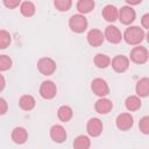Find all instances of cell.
<instances>
[{
	"instance_id": "6da1fadb",
	"label": "cell",
	"mask_w": 149,
	"mask_h": 149,
	"mask_svg": "<svg viewBox=\"0 0 149 149\" xmlns=\"http://www.w3.org/2000/svg\"><path fill=\"white\" fill-rule=\"evenodd\" d=\"M146 38L143 28L139 26H129L123 33V40L129 45H139Z\"/></svg>"
},
{
	"instance_id": "7a4b0ae2",
	"label": "cell",
	"mask_w": 149,
	"mask_h": 149,
	"mask_svg": "<svg viewBox=\"0 0 149 149\" xmlns=\"http://www.w3.org/2000/svg\"><path fill=\"white\" fill-rule=\"evenodd\" d=\"M88 22L87 19L84 16V14H73L70 19H69V27L71 29V31L76 33V34H81L87 29Z\"/></svg>"
},
{
	"instance_id": "3957f363",
	"label": "cell",
	"mask_w": 149,
	"mask_h": 149,
	"mask_svg": "<svg viewBox=\"0 0 149 149\" xmlns=\"http://www.w3.org/2000/svg\"><path fill=\"white\" fill-rule=\"evenodd\" d=\"M129 59L135 63V64H144L148 62L149 59V52L147 50L146 47H142V45H135L132 50H130V54H129Z\"/></svg>"
},
{
	"instance_id": "277c9868",
	"label": "cell",
	"mask_w": 149,
	"mask_h": 149,
	"mask_svg": "<svg viewBox=\"0 0 149 149\" xmlns=\"http://www.w3.org/2000/svg\"><path fill=\"white\" fill-rule=\"evenodd\" d=\"M57 69L56 62L51 57H42L37 61V70L43 76H51Z\"/></svg>"
},
{
	"instance_id": "5b68a950",
	"label": "cell",
	"mask_w": 149,
	"mask_h": 149,
	"mask_svg": "<svg viewBox=\"0 0 149 149\" xmlns=\"http://www.w3.org/2000/svg\"><path fill=\"white\" fill-rule=\"evenodd\" d=\"M40 95L45 100H51L57 94V86L52 80H44L40 85Z\"/></svg>"
},
{
	"instance_id": "8992f818",
	"label": "cell",
	"mask_w": 149,
	"mask_h": 149,
	"mask_svg": "<svg viewBox=\"0 0 149 149\" xmlns=\"http://www.w3.org/2000/svg\"><path fill=\"white\" fill-rule=\"evenodd\" d=\"M91 90L95 95H98L100 98L109 94V86H108L107 81L102 78H94L91 83Z\"/></svg>"
},
{
	"instance_id": "52a82bcc",
	"label": "cell",
	"mask_w": 149,
	"mask_h": 149,
	"mask_svg": "<svg viewBox=\"0 0 149 149\" xmlns=\"http://www.w3.org/2000/svg\"><path fill=\"white\" fill-rule=\"evenodd\" d=\"M136 19V12L135 9H133L132 6H122L119 9V21L125 24V26H129L132 24Z\"/></svg>"
},
{
	"instance_id": "ba28073f",
	"label": "cell",
	"mask_w": 149,
	"mask_h": 149,
	"mask_svg": "<svg viewBox=\"0 0 149 149\" xmlns=\"http://www.w3.org/2000/svg\"><path fill=\"white\" fill-rule=\"evenodd\" d=\"M129 63H130L129 57H127L125 55H116V56L113 57V59L111 62V65H112V68L115 72L123 73L128 70Z\"/></svg>"
},
{
	"instance_id": "9c48e42d",
	"label": "cell",
	"mask_w": 149,
	"mask_h": 149,
	"mask_svg": "<svg viewBox=\"0 0 149 149\" xmlns=\"http://www.w3.org/2000/svg\"><path fill=\"white\" fill-rule=\"evenodd\" d=\"M104 130L102 121L98 118H91L86 123V132L91 137H98Z\"/></svg>"
},
{
	"instance_id": "30bf717a",
	"label": "cell",
	"mask_w": 149,
	"mask_h": 149,
	"mask_svg": "<svg viewBox=\"0 0 149 149\" xmlns=\"http://www.w3.org/2000/svg\"><path fill=\"white\" fill-rule=\"evenodd\" d=\"M104 34H105V40H107L112 44H118L123 38V34H121L120 29L116 26H113V24L107 26L105 28Z\"/></svg>"
},
{
	"instance_id": "8fae6325",
	"label": "cell",
	"mask_w": 149,
	"mask_h": 149,
	"mask_svg": "<svg viewBox=\"0 0 149 149\" xmlns=\"http://www.w3.org/2000/svg\"><path fill=\"white\" fill-rule=\"evenodd\" d=\"M115 125H116L118 129H120L122 132H127L134 126V118L130 113H121L116 116Z\"/></svg>"
},
{
	"instance_id": "7c38bea8",
	"label": "cell",
	"mask_w": 149,
	"mask_h": 149,
	"mask_svg": "<svg viewBox=\"0 0 149 149\" xmlns=\"http://www.w3.org/2000/svg\"><path fill=\"white\" fill-rule=\"evenodd\" d=\"M86 40H87V43L93 47V48H98L100 45H102L104 41H105V34L97 29V28H93L91 29L88 33H87V36H86Z\"/></svg>"
},
{
	"instance_id": "4fadbf2b",
	"label": "cell",
	"mask_w": 149,
	"mask_h": 149,
	"mask_svg": "<svg viewBox=\"0 0 149 149\" xmlns=\"http://www.w3.org/2000/svg\"><path fill=\"white\" fill-rule=\"evenodd\" d=\"M49 134H50L51 140L56 143H63L68 137V133L62 125H54L50 128Z\"/></svg>"
},
{
	"instance_id": "5bb4252c",
	"label": "cell",
	"mask_w": 149,
	"mask_h": 149,
	"mask_svg": "<svg viewBox=\"0 0 149 149\" xmlns=\"http://www.w3.org/2000/svg\"><path fill=\"white\" fill-rule=\"evenodd\" d=\"M94 109L99 114H107L113 109V102H112V100H109L105 97L99 98L94 104Z\"/></svg>"
},
{
	"instance_id": "9a60e30c",
	"label": "cell",
	"mask_w": 149,
	"mask_h": 149,
	"mask_svg": "<svg viewBox=\"0 0 149 149\" xmlns=\"http://www.w3.org/2000/svg\"><path fill=\"white\" fill-rule=\"evenodd\" d=\"M10 139L16 144H23L28 140V132L23 127H15L10 133Z\"/></svg>"
},
{
	"instance_id": "2e32d148",
	"label": "cell",
	"mask_w": 149,
	"mask_h": 149,
	"mask_svg": "<svg viewBox=\"0 0 149 149\" xmlns=\"http://www.w3.org/2000/svg\"><path fill=\"white\" fill-rule=\"evenodd\" d=\"M101 15L107 22H115L119 20V9L114 5H106L101 10Z\"/></svg>"
},
{
	"instance_id": "e0dca14e",
	"label": "cell",
	"mask_w": 149,
	"mask_h": 149,
	"mask_svg": "<svg viewBox=\"0 0 149 149\" xmlns=\"http://www.w3.org/2000/svg\"><path fill=\"white\" fill-rule=\"evenodd\" d=\"M135 92H136V95H139L140 98H146L149 95V78L148 77H143L137 80L135 85Z\"/></svg>"
},
{
	"instance_id": "ac0fdd59",
	"label": "cell",
	"mask_w": 149,
	"mask_h": 149,
	"mask_svg": "<svg viewBox=\"0 0 149 149\" xmlns=\"http://www.w3.org/2000/svg\"><path fill=\"white\" fill-rule=\"evenodd\" d=\"M35 105H36V100L33 95L30 94H23L21 95V98L19 99V106L22 111H31L35 108Z\"/></svg>"
},
{
	"instance_id": "d6986e66",
	"label": "cell",
	"mask_w": 149,
	"mask_h": 149,
	"mask_svg": "<svg viewBox=\"0 0 149 149\" xmlns=\"http://www.w3.org/2000/svg\"><path fill=\"white\" fill-rule=\"evenodd\" d=\"M73 116V109L68 106V105H63L57 109V118L62 121V122H69Z\"/></svg>"
},
{
	"instance_id": "ffe728a7",
	"label": "cell",
	"mask_w": 149,
	"mask_h": 149,
	"mask_svg": "<svg viewBox=\"0 0 149 149\" xmlns=\"http://www.w3.org/2000/svg\"><path fill=\"white\" fill-rule=\"evenodd\" d=\"M77 10L80 13V14H88L91 13L94 7H95V2L94 0H78L77 2Z\"/></svg>"
},
{
	"instance_id": "44dd1931",
	"label": "cell",
	"mask_w": 149,
	"mask_h": 149,
	"mask_svg": "<svg viewBox=\"0 0 149 149\" xmlns=\"http://www.w3.org/2000/svg\"><path fill=\"white\" fill-rule=\"evenodd\" d=\"M125 106L129 112H135L137 109L141 108L142 106V101L140 99L139 95H129L126 100H125Z\"/></svg>"
},
{
	"instance_id": "7402d4cb",
	"label": "cell",
	"mask_w": 149,
	"mask_h": 149,
	"mask_svg": "<svg viewBox=\"0 0 149 149\" xmlns=\"http://www.w3.org/2000/svg\"><path fill=\"white\" fill-rule=\"evenodd\" d=\"M20 13L24 16V17H31L35 15L36 13V7L31 1H23L20 5Z\"/></svg>"
},
{
	"instance_id": "603a6c76",
	"label": "cell",
	"mask_w": 149,
	"mask_h": 149,
	"mask_svg": "<svg viewBox=\"0 0 149 149\" xmlns=\"http://www.w3.org/2000/svg\"><path fill=\"white\" fill-rule=\"evenodd\" d=\"M111 62H112V59L107 55H105V54H97L94 56V58H93L94 65L97 68H99V69H106V68H108L111 65Z\"/></svg>"
},
{
	"instance_id": "cb8c5ba5",
	"label": "cell",
	"mask_w": 149,
	"mask_h": 149,
	"mask_svg": "<svg viewBox=\"0 0 149 149\" xmlns=\"http://www.w3.org/2000/svg\"><path fill=\"white\" fill-rule=\"evenodd\" d=\"M91 147V140L87 135H78L73 141L74 149H88Z\"/></svg>"
},
{
	"instance_id": "d4e9b609",
	"label": "cell",
	"mask_w": 149,
	"mask_h": 149,
	"mask_svg": "<svg viewBox=\"0 0 149 149\" xmlns=\"http://www.w3.org/2000/svg\"><path fill=\"white\" fill-rule=\"evenodd\" d=\"M10 42H12V36H10V34H9L7 30L1 29V30H0V49H1V50L6 49V48L10 44Z\"/></svg>"
},
{
	"instance_id": "484cf974",
	"label": "cell",
	"mask_w": 149,
	"mask_h": 149,
	"mask_svg": "<svg viewBox=\"0 0 149 149\" xmlns=\"http://www.w3.org/2000/svg\"><path fill=\"white\" fill-rule=\"evenodd\" d=\"M54 5L59 12H68L72 7V0H54Z\"/></svg>"
},
{
	"instance_id": "4316f807",
	"label": "cell",
	"mask_w": 149,
	"mask_h": 149,
	"mask_svg": "<svg viewBox=\"0 0 149 149\" xmlns=\"http://www.w3.org/2000/svg\"><path fill=\"white\" fill-rule=\"evenodd\" d=\"M13 65V61L9 56L7 55H0V71L3 72V71H7L12 68Z\"/></svg>"
},
{
	"instance_id": "83f0119b",
	"label": "cell",
	"mask_w": 149,
	"mask_h": 149,
	"mask_svg": "<svg viewBox=\"0 0 149 149\" xmlns=\"http://www.w3.org/2000/svg\"><path fill=\"white\" fill-rule=\"evenodd\" d=\"M139 129L142 134L149 135V115H144L139 121Z\"/></svg>"
},
{
	"instance_id": "f1b7e54d",
	"label": "cell",
	"mask_w": 149,
	"mask_h": 149,
	"mask_svg": "<svg viewBox=\"0 0 149 149\" xmlns=\"http://www.w3.org/2000/svg\"><path fill=\"white\" fill-rule=\"evenodd\" d=\"M2 3H3L5 7H7L8 9H15V8H17L22 2H21V0H2Z\"/></svg>"
},
{
	"instance_id": "f546056e",
	"label": "cell",
	"mask_w": 149,
	"mask_h": 149,
	"mask_svg": "<svg viewBox=\"0 0 149 149\" xmlns=\"http://www.w3.org/2000/svg\"><path fill=\"white\" fill-rule=\"evenodd\" d=\"M141 24H142V28H146V29L149 30V13H146V14L142 15Z\"/></svg>"
},
{
	"instance_id": "4dcf8cb0",
	"label": "cell",
	"mask_w": 149,
	"mask_h": 149,
	"mask_svg": "<svg viewBox=\"0 0 149 149\" xmlns=\"http://www.w3.org/2000/svg\"><path fill=\"white\" fill-rule=\"evenodd\" d=\"M7 108H8L7 101L5 100V98H0V114L5 115L6 112H7Z\"/></svg>"
},
{
	"instance_id": "1f68e13d",
	"label": "cell",
	"mask_w": 149,
	"mask_h": 149,
	"mask_svg": "<svg viewBox=\"0 0 149 149\" xmlns=\"http://www.w3.org/2000/svg\"><path fill=\"white\" fill-rule=\"evenodd\" d=\"M129 6H136V5H140L142 2V0H125Z\"/></svg>"
},
{
	"instance_id": "d6a6232c",
	"label": "cell",
	"mask_w": 149,
	"mask_h": 149,
	"mask_svg": "<svg viewBox=\"0 0 149 149\" xmlns=\"http://www.w3.org/2000/svg\"><path fill=\"white\" fill-rule=\"evenodd\" d=\"M0 79H1V86H0V91H3L5 85H6V81H5V77H3V74H0Z\"/></svg>"
},
{
	"instance_id": "836d02e7",
	"label": "cell",
	"mask_w": 149,
	"mask_h": 149,
	"mask_svg": "<svg viewBox=\"0 0 149 149\" xmlns=\"http://www.w3.org/2000/svg\"><path fill=\"white\" fill-rule=\"evenodd\" d=\"M146 40H147V42H148V44H149V30H148V33L146 34Z\"/></svg>"
}]
</instances>
